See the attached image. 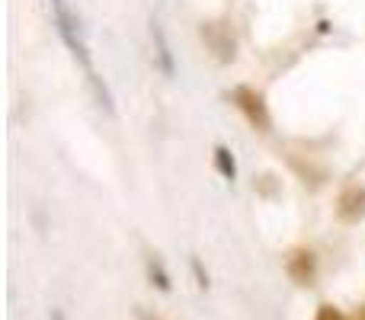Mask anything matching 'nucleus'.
Returning a JSON list of instances; mask_svg holds the SVG:
<instances>
[{"instance_id": "obj_6", "label": "nucleus", "mask_w": 365, "mask_h": 320, "mask_svg": "<svg viewBox=\"0 0 365 320\" xmlns=\"http://www.w3.org/2000/svg\"><path fill=\"white\" fill-rule=\"evenodd\" d=\"M314 320H346V314H343L340 308H334V304H321Z\"/></svg>"}, {"instance_id": "obj_4", "label": "nucleus", "mask_w": 365, "mask_h": 320, "mask_svg": "<svg viewBox=\"0 0 365 320\" xmlns=\"http://www.w3.org/2000/svg\"><path fill=\"white\" fill-rule=\"evenodd\" d=\"M202 38H208V45L215 48V55H218L221 61H231L234 58V38L225 36V29H221L218 23L202 26Z\"/></svg>"}, {"instance_id": "obj_1", "label": "nucleus", "mask_w": 365, "mask_h": 320, "mask_svg": "<svg viewBox=\"0 0 365 320\" xmlns=\"http://www.w3.org/2000/svg\"><path fill=\"white\" fill-rule=\"evenodd\" d=\"M234 103H237V109L247 115V122H250L253 128H259V132H269V125H272L269 109H266V100L257 93V90L237 87V90H234Z\"/></svg>"}, {"instance_id": "obj_2", "label": "nucleus", "mask_w": 365, "mask_h": 320, "mask_svg": "<svg viewBox=\"0 0 365 320\" xmlns=\"http://www.w3.org/2000/svg\"><path fill=\"white\" fill-rule=\"evenodd\" d=\"M285 269H289V276L295 279L298 285H311L317 276V259L311 250H295L289 259H285Z\"/></svg>"}, {"instance_id": "obj_5", "label": "nucleus", "mask_w": 365, "mask_h": 320, "mask_svg": "<svg viewBox=\"0 0 365 320\" xmlns=\"http://www.w3.org/2000/svg\"><path fill=\"white\" fill-rule=\"evenodd\" d=\"M215 163H218V170L227 176V180H234L237 167H234V158H231V151H227V148H218V151H215Z\"/></svg>"}, {"instance_id": "obj_8", "label": "nucleus", "mask_w": 365, "mask_h": 320, "mask_svg": "<svg viewBox=\"0 0 365 320\" xmlns=\"http://www.w3.org/2000/svg\"><path fill=\"white\" fill-rule=\"evenodd\" d=\"M135 317H138V320H158V317H151V314H148V311H141V308L135 311Z\"/></svg>"}, {"instance_id": "obj_9", "label": "nucleus", "mask_w": 365, "mask_h": 320, "mask_svg": "<svg viewBox=\"0 0 365 320\" xmlns=\"http://www.w3.org/2000/svg\"><path fill=\"white\" fill-rule=\"evenodd\" d=\"M356 320H365V308H359V314H356Z\"/></svg>"}, {"instance_id": "obj_3", "label": "nucleus", "mask_w": 365, "mask_h": 320, "mask_svg": "<svg viewBox=\"0 0 365 320\" xmlns=\"http://www.w3.org/2000/svg\"><path fill=\"white\" fill-rule=\"evenodd\" d=\"M336 215L343 221H359L365 218V186H349L336 202Z\"/></svg>"}, {"instance_id": "obj_7", "label": "nucleus", "mask_w": 365, "mask_h": 320, "mask_svg": "<svg viewBox=\"0 0 365 320\" xmlns=\"http://www.w3.org/2000/svg\"><path fill=\"white\" fill-rule=\"evenodd\" d=\"M151 279H154V282H158V289H170V279H167V272L164 269H160V263H158V259H154V263H151Z\"/></svg>"}]
</instances>
